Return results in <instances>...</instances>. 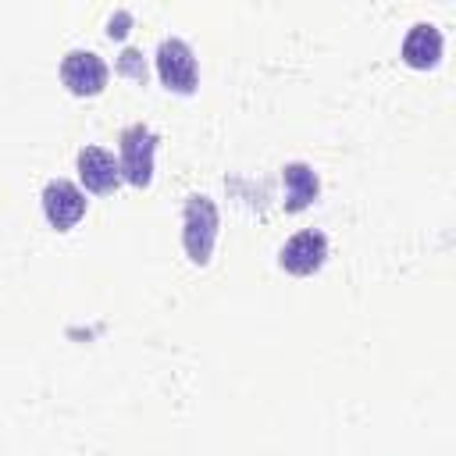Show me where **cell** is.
<instances>
[{
	"label": "cell",
	"instance_id": "cell-1",
	"mask_svg": "<svg viewBox=\"0 0 456 456\" xmlns=\"http://www.w3.org/2000/svg\"><path fill=\"white\" fill-rule=\"evenodd\" d=\"M217 228H221V217H217L214 200L203 196V192H192L185 200V210H182V246H185V256L196 267L210 264L214 242H217Z\"/></svg>",
	"mask_w": 456,
	"mask_h": 456
},
{
	"label": "cell",
	"instance_id": "cell-2",
	"mask_svg": "<svg viewBox=\"0 0 456 456\" xmlns=\"http://www.w3.org/2000/svg\"><path fill=\"white\" fill-rule=\"evenodd\" d=\"M121 146V178L135 189H146L153 182V153H157V132L146 125H128L118 139Z\"/></svg>",
	"mask_w": 456,
	"mask_h": 456
},
{
	"label": "cell",
	"instance_id": "cell-3",
	"mask_svg": "<svg viewBox=\"0 0 456 456\" xmlns=\"http://www.w3.org/2000/svg\"><path fill=\"white\" fill-rule=\"evenodd\" d=\"M157 75H160L164 89H171V93H182V96L196 93V86H200V68H196L192 46H189L185 39H175V36L164 39V43L157 46Z\"/></svg>",
	"mask_w": 456,
	"mask_h": 456
},
{
	"label": "cell",
	"instance_id": "cell-4",
	"mask_svg": "<svg viewBox=\"0 0 456 456\" xmlns=\"http://www.w3.org/2000/svg\"><path fill=\"white\" fill-rule=\"evenodd\" d=\"M328 260V235L317 232V228H306V232H296L281 253H278V264L281 271L296 274V278H306V274H317Z\"/></svg>",
	"mask_w": 456,
	"mask_h": 456
},
{
	"label": "cell",
	"instance_id": "cell-5",
	"mask_svg": "<svg viewBox=\"0 0 456 456\" xmlns=\"http://www.w3.org/2000/svg\"><path fill=\"white\" fill-rule=\"evenodd\" d=\"M43 214H46L50 228L68 232L86 214V192L68 178H50L46 189H43Z\"/></svg>",
	"mask_w": 456,
	"mask_h": 456
},
{
	"label": "cell",
	"instance_id": "cell-6",
	"mask_svg": "<svg viewBox=\"0 0 456 456\" xmlns=\"http://www.w3.org/2000/svg\"><path fill=\"white\" fill-rule=\"evenodd\" d=\"M61 82L75 96H96L107 86V64L93 50H71L61 61Z\"/></svg>",
	"mask_w": 456,
	"mask_h": 456
},
{
	"label": "cell",
	"instance_id": "cell-7",
	"mask_svg": "<svg viewBox=\"0 0 456 456\" xmlns=\"http://www.w3.org/2000/svg\"><path fill=\"white\" fill-rule=\"evenodd\" d=\"M78 178H82V185L89 192L107 196V192H114L121 185V164L103 146H82L78 150Z\"/></svg>",
	"mask_w": 456,
	"mask_h": 456
},
{
	"label": "cell",
	"instance_id": "cell-8",
	"mask_svg": "<svg viewBox=\"0 0 456 456\" xmlns=\"http://www.w3.org/2000/svg\"><path fill=\"white\" fill-rule=\"evenodd\" d=\"M403 61L417 71H428L442 61V32L428 21H417L403 39Z\"/></svg>",
	"mask_w": 456,
	"mask_h": 456
},
{
	"label": "cell",
	"instance_id": "cell-9",
	"mask_svg": "<svg viewBox=\"0 0 456 456\" xmlns=\"http://www.w3.org/2000/svg\"><path fill=\"white\" fill-rule=\"evenodd\" d=\"M281 182H285V210H289V214L306 210V207L317 200V192H321V182H317L314 167L303 164V160L285 164V167H281Z\"/></svg>",
	"mask_w": 456,
	"mask_h": 456
},
{
	"label": "cell",
	"instance_id": "cell-10",
	"mask_svg": "<svg viewBox=\"0 0 456 456\" xmlns=\"http://www.w3.org/2000/svg\"><path fill=\"white\" fill-rule=\"evenodd\" d=\"M118 68H121L128 78L146 82V64H142V53H139V50H125V53H121V61H118Z\"/></svg>",
	"mask_w": 456,
	"mask_h": 456
},
{
	"label": "cell",
	"instance_id": "cell-11",
	"mask_svg": "<svg viewBox=\"0 0 456 456\" xmlns=\"http://www.w3.org/2000/svg\"><path fill=\"white\" fill-rule=\"evenodd\" d=\"M125 25H128V14L121 11L118 18H110V28H107V36H110V39H125V32H128Z\"/></svg>",
	"mask_w": 456,
	"mask_h": 456
}]
</instances>
